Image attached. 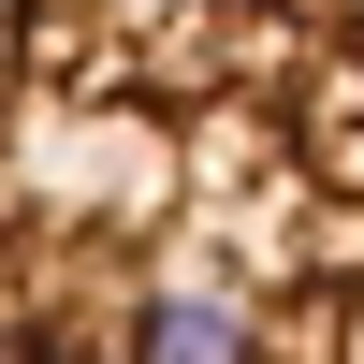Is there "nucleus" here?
<instances>
[{
  "label": "nucleus",
  "instance_id": "f257e3e1",
  "mask_svg": "<svg viewBox=\"0 0 364 364\" xmlns=\"http://www.w3.org/2000/svg\"><path fill=\"white\" fill-rule=\"evenodd\" d=\"M0 364H364V0H15Z\"/></svg>",
  "mask_w": 364,
  "mask_h": 364
}]
</instances>
